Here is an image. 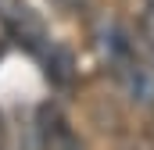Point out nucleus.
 <instances>
[{
    "mask_svg": "<svg viewBox=\"0 0 154 150\" xmlns=\"http://www.w3.org/2000/svg\"><path fill=\"white\" fill-rule=\"evenodd\" d=\"M97 46H100V57L108 64V72L115 75V82L125 89L129 100L136 104H154V57H151V46H140L136 36L115 22H100L97 29Z\"/></svg>",
    "mask_w": 154,
    "mask_h": 150,
    "instance_id": "nucleus-1",
    "label": "nucleus"
},
{
    "mask_svg": "<svg viewBox=\"0 0 154 150\" xmlns=\"http://www.w3.org/2000/svg\"><path fill=\"white\" fill-rule=\"evenodd\" d=\"M4 29H7V36L14 39V43H22L29 54H36L43 57L54 43H50V32H47V25H43V18H39L32 7H25V4H11L7 11H4Z\"/></svg>",
    "mask_w": 154,
    "mask_h": 150,
    "instance_id": "nucleus-2",
    "label": "nucleus"
},
{
    "mask_svg": "<svg viewBox=\"0 0 154 150\" xmlns=\"http://www.w3.org/2000/svg\"><path fill=\"white\" fill-rule=\"evenodd\" d=\"M36 143L39 150H86L82 140L75 136L72 122L61 114L57 104H43L36 114Z\"/></svg>",
    "mask_w": 154,
    "mask_h": 150,
    "instance_id": "nucleus-3",
    "label": "nucleus"
},
{
    "mask_svg": "<svg viewBox=\"0 0 154 150\" xmlns=\"http://www.w3.org/2000/svg\"><path fill=\"white\" fill-rule=\"evenodd\" d=\"M43 64H47V79L50 82H57V86H68L72 82V54L65 50V46H50L47 54H43Z\"/></svg>",
    "mask_w": 154,
    "mask_h": 150,
    "instance_id": "nucleus-4",
    "label": "nucleus"
},
{
    "mask_svg": "<svg viewBox=\"0 0 154 150\" xmlns=\"http://www.w3.org/2000/svg\"><path fill=\"white\" fill-rule=\"evenodd\" d=\"M0 136H4V125H0Z\"/></svg>",
    "mask_w": 154,
    "mask_h": 150,
    "instance_id": "nucleus-5",
    "label": "nucleus"
}]
</instances>
